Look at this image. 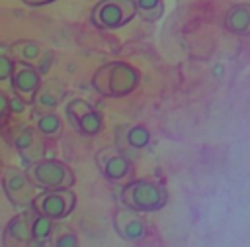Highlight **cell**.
I'll return each instance as SVG.
<instances>
[{"label": "cell", "mask_w": 250, "mask_h": 247, "mask_svg": "<svg viewBox=\"0 0 250 247\" xmlns=\"http://www.w3.org/2000/svg\"><path fill=\"white\" fill-rule=\"evenodd\" d=\"M139 84V73L125 61H109L92 74V88L105 98H121L131 94Z\"/></svg>", "instance_id": "obj_1"}, {"label": "cell", "mask_w": 250, "mask_h": 247, "mask_svg": "<svg viewBox=\"0 0 250 247\" xmlns=\"http://www.w3.org/2000/svg\"><path fill=\"white\" fill-rule=\"evenodd\" d=\"M117 198H119L121 206H127L131 210L146 214V212H158V210H162L166 206L168 190L158 180H152V178H133L131 182L121 186Z\"/></svg>", "instance_id": "obj_2"}, {"label": "cell", "mask_w": 250, "mask_h": 247, "mask_svg": "<svg viewBox=\"0 0 250 247\" xmlns=\"http://www.w3.org/2000/svg\"><path fill=\"white\" fill-rule=\"evenodd\" d=\"M27 176L37 188L53 190V188H72L74 184V173L72 169L61 161V159H49L43 157L39 161H33L25 167Z\"/></svg>", "instance_id": "obj_3"}, {"label": "cell", "mask_w": 250, "mask_h": 247, "mask_svg": "<svg viewBox=\"0 0 250 247\" xmlns=\"http://www.w3.org/2000/svg\"><path fill=\"white\" fill-rule=\"evenodd\" d=\"M96 165L102 176L111 184H127L135 178V167L125 151L115 147H104L96 153Z\"/></svg>", "instance_id": "obj_4"}, {"label": "cell", "mask_w": 250, "mask_h": 247, "mask_svg": "<svg viewBox=\"0 0 250 247\" xmlns=\"http://www.w3.org/2000/svg\"><path fill=\"white\" fill-rule=\"evenodd\" d=\"M137 16L133 0H100L96 2L90 18L100 29H119Z\"/></svg>", "instance_id": "obj_5"}, {"label": "cell", "mask_w": 250, "mask_h": 247, "mask_svg": "<svg viewBox=\"0 0 250 247\" xmlns=\"http://www.w3.org/2000/svg\"><path fill=\"white\" fill-rule=\"evenodd\" d=\"M64 118L68 120V124L76 133L86 137L98 135L104 127L102 114L84 98H70L64 104Z\"/></svg>", "instance_id": "obj_6"}, {"label": "cell", "mask_w": 250, "mask_h": 247, "mask_svg": "<svg viewBox=\"0 0 250 247\" xmlns=\"http://www.w3.org/2000/svg\"><path fill=\"white\" fill-rule=\"evenodd\" d=\"M8 141L18 151V155L25 161V165L45 157V147H43L45 137L35 129L33 124H16V125H12L10 131H8Z\"/></svg>", "instance_id": "obj_7"}, {"label": "cell", "mask_w": 250, "mask_h": 247, "mask_svg": "<svg viewBox=\"0 0 250 247\" xmlns=\"http://www.w3.org/2000/svg\"><path fill=\"white\" fill-rule=\"evenodd\" d=\"M0 182H2V190L12 206L23 210L33 204V198L37 196V192H35L37 186L31 182V178L27 176L25 171L16 169V167H6Z\"/></svg>", "instance_id": "obj_8"}, {"label": "cell", "mask_w": 250, "mask_h": 247, "mask_svg": "<svg viewBox=\"0 0 250 247\" xmlns=\"http://www.w3.org/2000/svg\"><path fill=\"white\" fill-rule=\"evenodd\" d=\"M35 210L45 214L47 218L59 222L66 220L74 206H76V194L70 188H53V190H43L33 198L31 204Z\"/></svg>", "instance_id": "obj_9"}, {"label": "cell", "mask_w": 250, "mask_h": 247, "mask_svg": "<svg viewBox=\"0 0 250 247\" xmlns=\"http://www.w3.org/2000/svg\"><path fill=\"white\" fill-rule=\"evenodd\" d=\"M10 49H12V55L16 61L33 65L43 76L49 74V71L53 67V51L47 45H43L35 39H18V41L10 43Z\"/></svg>", "instance_id": "obj_10"}, {"label": "cell", "mask_w": 250, "mask_h": 247, "mask_svg": "<svg viewBox=\"0 0 250 247\" xmlns=\"http://www.w3.org/2000/svg\"><path fill=\"white\" fill-rule=\"evenodd\" d=\"M113 229L115 233L129 243H141L146 237L148 231V223L146 220L141 216V212L131 210L127 206H121L119 210H115L113 214Z\"/></svg>", "instance_id": "obj_11"}, {"label": "cell", "mask_w": 250, "mask_h": 247, "mask_svg": "<svg viewBox=\"0 0 250 247\" xmlns=\"http://www.w3.org/2000/svg\"><path fill=\"white\" fill-rule=\"evenodd\" d=\"M41 73L23 61H16L14 74H12V94H18L21 100H25L29 106L33 104V98L41 86Z\"/></svg>", "instance_id": "obj_12"}, {"label": "cell", "mask_w": 250, "mask_h": 247, "mask_svg": "<svg viewBox=\"0 0 250 247\" xmlns=\"http://www.w3.org/2000/svg\"><path fill=\"white\" fill-rule=\"evenodd\" d=\"M150 143V131L141 124H121L115 127V145L129 153H139Z\"/></svg>", "instance_id": "obj_13"}, {"label": "cell", "mask_w": 250, "mask_h": 247, "mask_svg": "<svg viewBox=\"0 0 250 247\" xmlns=\"http://www.w3.org/2000/svg\"><path fill=\"white\" fill-rule=\"evenodd\" d=\"M2 245L4 247H31L33 245V235L29 229L25 208L6 223L2 231Z\"/></svg>", "instance_id": "obj_14"}, {"label": "cell", "mask_w": 250, "mask_h": 247, "mask_svg": "<svg viewBox=\"0 0 250 247\" xmlns=\"http://www.w3.org/2000/svg\"><path fill=\"white\" fill-rule=\"evenodd\" d=\"M62 98H64V86L57 80H45V82H41V86H39V90L33 98L31 110H35V112H55L62 104Z\"/></svg>", "instance_id": "obj_15"}, {"label": "cell", "mask_w": 250, "mask_h": 247, "mask_svg": "<svg viewBox=\"0 0 250 247\" xmlns=\"http://www.w3.org/2000/svg\"><path fill=\"white\" fill-rule=\"evenodd\" d=\"M27 214V222H29V229L33 235V245H49L51 237H53V229H55V220L47 218L45 214H41L39 210H35L33 206L25 208Z\"/></svg>", "instance_id": "obj_16"}, {"label": "cell", "mask_w": 250, "mask_h": 247, "mask_svg": "<svg viewBox=\"0 0 250 247\" xmlns=\"http://www.w3.org/2000/svg\"><path fill=\"white\" fill-rule=\"evenodd\" d=\"M31 124L45 139H57L62 131V120L57 112H35L31 110Z\"/></svg>", "instance_id": "obj_17"}, {"label": "cell", "mask_w": 250, "mask_h": 247, "mask_svg": "<svg viewBox=\"0 0 250 247\" xmlns=\"http://www.w3.org/2000/svg\"><path fill=\"white\" fill-rule=\"evenodd\" d=\"M225 27L234 35L250 37V4H236L225 16Z\"/></svg>", "instance_id": "obj_18"}, {"label": "cell", "mask_w": 250, "mask_h": 247, "mask_svg": "<svg viewBox=\"0 0 250 247\" xmlns=\"http://www.w3.org/2000/svg\"><path fill=\"white\" fill-rule=\"evenodd\" d=\"M14 65H16V59L12 55L10 45H0V90L12 92Z\"/></svg>", "instance_id": "obj_19"}, {"label": "cell", "mask_w": 250, "mask_h": 247, "mask_svg": "<svg viewBox=\"0 0 250 247\" xmlns=\"http://www.w3.org/2000/svg\"><path fill=\"white\" fill-rule=\"evenodd\" d=\"M51 245H55V247H78L80 241H78V235L70 229V225H66L62 220H59L55 223V229H53Z\"/></svg>", "instance_id": "obj_20"}, {"label": "cell", "mask_w": 250, "mask_h": 247, "mask_svg": "<svg viewBox=\"0 0 250 247\" xmlns=\"http://www.w3.org/2000/svg\"><path fill=\"white\" fill-rule=\"evenodd\" d=\"M137 8V16L145 22H156L164 14V0H133Z\"/></svg>", "instance_id": "obj_21"}, {"label": "cell", "mask_w": 250, "mask_h": 247, "mask_svg": "<svg viewBox=\"0 0 250 247\" xmlns=\"http://www.w3.org/2000/svg\"><path fill=\"white\" fill-rule=\"evenodd\" d=\"M10 118V94L6 90H0V129L6 127Z\"/></svg>", "instance_id": "obj_22"}, {"label": "cell", "mask_w": 250, "mask_h": 247, "mask_svg": "<svg viewBox=\"0 0 250 247\" xmlns=\"http://www.w3.org/2000/svg\"><path fill=\"white\" fill-rule=\"evenodd\" d=\"M27 106H29V104H27L25 100H21L18 94H12V96H10V116H21Z\"/></svg>", "instance_id": "obj_23"}, {"label": "cell", "mask_w": 250, "mask_h": 247, "mask_svg": "<svg viewBox=\"0 0 250 247\" xmlns=\"http://www.w3.org/2000/svg\"><path fill=\"white\" fill-rule=\"evenodd\" d=\"M25 6H31V8H37V6H45V4H51L55 0H21Z\"/></svg>", "instance_id": "obj_24"}, {"label": "cell", "mask_w": 250, "mask_h": 247, "mask_svg": "<svg viewBox=\"0 0 250 247\" xmlns=\"http://www.w3.org/2000/svg\"><path fill=\"white\" fill-rule=\"evenodd\" d=\"M90 2H100V0H90Z\"/></svg>", "instance_id": "obj_25"}]
</instances>
